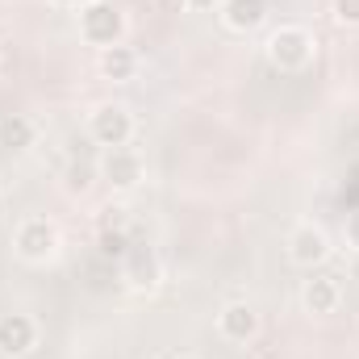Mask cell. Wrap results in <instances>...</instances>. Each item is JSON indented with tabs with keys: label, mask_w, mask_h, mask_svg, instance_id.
<instances>
[{
	"label": "cell",
	"mask_w": 359,
	"mask_h": 359,
	"mask_svg": "<svg viewBox=\"0 0 359 359\" xmlns=\"http://www.w3.org/2000/svg\"><path fill=\"white\" fill-rule=\"evenodd\" d=\"M34 138H38V126H34L25 113H4V117H0V151L21 155V151L34 147Z\"/></svg>",
	"instance_id": "7c38bea8"
},
{
	"label": "cell",
	"mask_w": 359,
	"mask_h": 359,
	"mask_svg": "<svg viewBox=\"0 0 359 359\" xmlns=\"http://www.w3.org/2000/svg\"><path fill=\"white\" fill-rule=\"evenodd\" d=\"M100 255H109V259H121L126 251H130V238H126V230H100Z\"/></svg>",
	"instance_id": "5bb4252c"
},
{
	"label": "cell",
	"mask_w": 359,
	"mask_h": 359,
	"mask_svg": "<svg viewBox=\"0 0 359 359\" xmlns=\"http://www.w3.org/2000/svg\"><path fill=\"white\" fill-rule=\"evenodd\" d=\"M92 188V172L84 163H72V172H67V192H88Z\"/></svg>",
	"instance_id": "2e32d148"
},
{
	"label": "cell",
	"mask_w": 359,
	"mask_h": 359,
	"mask_svg": "<svg viewBox=\"0 0 359 359\" xmlns=\"http://www.w3.org/2000/svg\"><path fill=\"white\" fill-rule=\"evenodd\" d=\"M104 213H109V217H104L100 230H126V205H109Z\"/></svg>",
	"instance_id": "ac0fdd59"
},
{
	"label": "cell",
	"mask_w": 359,
	"mask_h": 359,
	"mask_svg": "<svg viewBox=\"0 0 359 359\" xmlns=\"http://www.w3.org/2000/svg\"><path fill=\"white\" fill-rule=\"evenodd\" d=\"M96 72H100L104 80H113V84H126V80H134V72H138V50H130L126 42H121V46H109V50L96 55Z\"/></svg>",
	"instance_id": "8fae6325"
},
{
	"label": "cell",
	"mask_w": 359,
	"mask_h": 359,
	"mask_svg": "<svg viewBox=\"0 0 359 359\" xmlns=\"http://www.w3.org/2000/svg\"><path fill=\"white\" fill-rule=\"evenodd\" d=\"M13 251H17L25 264H46V259H55V251H59V226H55L50 217H25V222H17V230H13Z\"/></svg>",
	"instance_id": "3957f363"
},
{
	"label": "cell",
	"mask_w": 359,
	"mask_h": 359,
	"mask_svg": "<svg viewBox=\"0 0 359 359\" xmlns=\"http://www.w3.org/2000/svg\"><path fill=\"white\" fill-rule=\"evenodd\" d=\"M339 301H343V288H339V280H334V276H309V280L301 284V309H305V313H313V318L334 313V309H339Z\"/></svg>",
	"instance_id": "30bf717a"
},
{
	"label": "cell",
	"mask_w": 359,
	"mask_h": 359,
	"mask_svg": "<svg viewBox=\"0 0 359 359\" xmlns=\"http://www.w3.org/2000/svg\"><path fill=\"white\" fill-rule=\"evenodd\" d=\"M184 8H192V13H209V8H217L222 0H180Z\"/></svg>",
	"instance_id": "d6986e66"
},
{
	"label": "cell",
	"mask_w": 359,
	"mask_h": 359,
	"mask_svg": "<svg viewBox=\"0 0 359 359\" xmlns=\"http://www.w3.org/2000/svg\"><path fill=\"white\" fill-rule=\"evenodd\" d=\"M217 334H222L226 343H238V347L255 343V339H259V309H255L251 301H230V305H222V313H217Z\"/></svg>",
	"instance_id": "52a82bcc"
},
{
	"label": "cell",
	"mask_w": 359,
	"mask_h": 359,
	"mask_svg": "<svg viewBox=\"0 0 359 359\" xmlns=\"http://www.w3.org/2000/svg\"><path fill=\"white\" fill-rule=\"evenodd\" d=\"M343 238H347L351 251H359V209H351V213L343 217Z\"/></svg>",
	"instance_id": "e0dca14e"
},
{
	"label": "cell",
	"mask_w": 359,
	"mask_h": 359,
	"mask_svg": "<svg viewBox=\"0 0 359 359\" xmlns=\"http://www.w3.org/2000/svg\"><path fill=\"white\" fill-rule=\"evenodd\" d=\"M159 255L151 251V247H130L126 255H121V280L134 288V292H151V288H159Z\"/></svg>",
	"instance_id": "9c48e42d"
},
{
	"label": "cell",
	"mask_w": 359,
	"mask_h": 359,
	"mask_svg": "<svg viewBox=\"0 0 359 359\" xmlns=\"http://www.w3.org/2000/svg\"><path fill=\"white\" fill-rule=\"evenodd\" d=\"M80 38L96 46V50H109V46H121L126 38V13L113 4V0H92L80 8Z\"/></svg>",
	"instance_id": "7a4b0ae2"
},
{
	"label": "cell",
	"mask_w": 359,
	"mask_h": 359,
	"mask_svg": "<svg viewBox=\"0 0 359 359\" xmlns=\"http://www.w3.org/2000/svg\"><path fill=\"white\" fill-rule=\"evenodd\" d=\"M88 134H92V142H100L104 151L130 147V138H134V113L126 104H117V100L96 104L88 117Z\"/></svg>",
	"instance_id": "277c9868"
},
{
	"label": "cell",
	"mask_w": 359,
	"mask_h": 359,
	"mask_svg": "<svg viewBox=\"0 0 359 359\" xmlns=\"http://www.w3.org/2000/svg\"><path fill=\"white\" fill-rule=\"evenodd\" d=\"M330 255H334V247H330V234L322 226H313V222L292 226V234H288V259H292V268L313 271V268H322Z\"/></svg>",
	"instance_id": "5b68a950"
},
{
	"label": "cell",
	"mask_w": 359,
	"mask_h": 359,
	"mask_svg": "<svg viewBox=\"0 0 359 359\" xmlns=\"http://www.w3.org/2000/svg\"><path fill=\"white\" fill-rule=\"evenodd\" d=\"M50 4H63V8H84V4H92V0H50Z\"/></svg>",
	"instance_id": "ffe728a7"
},
{
	"label": "cell",
	"mask_w": 359,
	"mask_h": 359,
	"mask_svg": "<svg viewBox=\"0 0 359 359\" xmlns=\"http://www.w3.org/2000/svg\"><path fill=\"white\" fill-rule=\"evenodd\" d=\"M226 25L234 29V34H251V29H259L264 25V17H268V0H226Z\"/></svg>",
	"instance_id": "4fadbf2b"
},
{
	"label": "cell",
	"mask_w": 359,
	"mask_h": 359,
	"mask_svg": "<svg viewBox=\"0 0 359 359\" xmlns=\"http://www.w3.org/2000/svg\"><path fill=\"white\" fill-rule=\"evenodd\" d=\"M38 347V322L29 313H4L0 318V355L21 359Z\"/></svg>",
	"instance_id": "ba28073f"
},
{
	"label": "cell",
	"mask_w": 359,
	"mask_h": 359,
	"mask_svg": "<svg viewBox=\"0 0 359 359\" xmlns=\"http://www.w3.org/2000/svg\"><path fill=\"white\" fill-rule=\"evenodd\" d=\"M264 55H268V63L276 72H305L318 55V38L305 25H280V29L268 34Z\"/></svg>",
	"instance_id": "6da1fadb"
},
{
	"label": "cell",
	"mask_w": 359,
	"mask_h": 359,
	"mask_svg": "<svg viewBox=\"0 0 359 359\" xmlns=\"http://www.w3.org/2000/svg\"><path fill=\"white\" fill-rule=\"evenodd\" d=\"M142 155L130 151V147H117V151H104L100 159V180L113 188V192H134L142 184Z\"/></svg>",
	"instance_id": "8992f818"
},
{
	"label": "cell",
	"mask_w": 359,
	"mask_h": 359,
	"mask_svg": "<svg viewBox=\"0 0 359 359\" xmlns=\"http://www.w3.org/2000/svg\"><path fill=\"white\" fill-rule=\"evenodd\" d=\"M330 13L339 25H359V0H330Z\"/></svg>",
	"instance_id": "9a60e30c"
}]
</instances>
